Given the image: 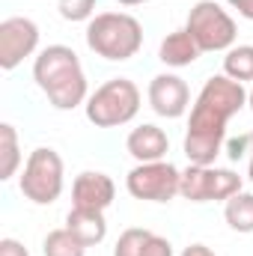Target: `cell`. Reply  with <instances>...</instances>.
Masks as SVG:
<instances>
[{"instance_id": "obj_5", "label": "cell", "mask_w": 253, "mask_h": 256, "mask_svg": "<svg viewBox=\"0 0 253 256\" xmlns=\"http://www.w3.org/2000/svg\"><path fill=\"white\" fill-rule=\"evenodd\" d=\"M21 194L36 206H48L63 194V158L51 146L30 152L21 173Z\"/></svg>"}, {"instance_id": "obj_10", "label": "cell", "mask_w": 253, "mask_h": 256, "mask_svg": "<svg viewBox=\"0 0 253 256\" xmlns=\"http://www.w3.org/2000/svg\"><path fill=\"white\" fill-rule=\"evenodd\" d=\"M149 104L158 116H182L188 110V84L179 74H155L149 84Z\"/></svg>"}, {"instance_id": "obj_4", "label": "cell", "mask_w": 253, "mask_h": 256, "mask_svg": "<svg viewBox=\"0 0 253 256\" xmlns=\"http://www.w3.org/2000/svg\"><path fill=\"white\" fill-rule=\"evenodd\" d=\"M140 110V90L128 78L104 80L86 102V120L98 128L126 126Z\"/></svg>"}, {"instance_id": "obj_14", "label": "cell", "mask_w": 253, "mask_h": 256, "mask_svg": "<svg viewBox=\"0 0 253 256\" xmlns=\"http://www.w3.org/2000/svg\"><path fill=\"white\" fill-rule=\"evenodd\" d=\"M200 54H202V51H200V45L194 42V36L188 33V27L167 33V39H164L161 48H158V60L167 63V66H173V68L190 66Z\"/></svg>"}, {"instance_id": "obj_22", "label": "cell", "mask_w": 253, "mask_h": 256, "mask_svg": "<svg viewBox=\"0 0 253 256\" xmlns=\"http://www.w3.org/2000/svg\"><path fill=\"white\" fill-rule=\"evenodd\" d=\"M248 146H250V134H242V137H232L230 143H226V155L232 158V161H238L244 152H248Z\"/></svg>"}, {"instance_id": "obj_21", "label": "cell", "mask_w": 253, "mask_h": 256, "mask_svg": "<svg viewBox=\"0 0 253 256\" xmlns=\"http://www.w3.org/2000/svg\"><path fill=\"white\" fill-rule=\"evenodd\" d=\"M140 256H173V244H170L167 238H161V236L149 232V238H146L143 254H140Z\"/></svg>"}, {"instance_id": "obj_15", "label": "cell", "mask_w": 253, "mask_h": 256, "mask_svg": "<svg viewBox=\"0 0 253 256\" xmlns=\"http://www.w3.org/2000/svg\"><path fill=\"white\" fill-rule=\"evenodd\" d=\"M224 218L236 232H253V194L238 191L230 196L224 206Z\"/></svg>"}, {"instance_id": "obj_12", "label": "cell", "mask_w": 253, "mask_h": 256, "mask_svg": "<svg viewBox=\"0 0 253 256\" xmlns=\"http://www.w3.org/2000/svg\"><path fill=\"white\" fill-rule=\"evenodd\" d=\"M128 155L137 161V164H152V161H164L167 149H170V140L167 134L158 126H137L126 140Z\"/></svg>"}, {"instance_id": "obj_11", "label": "cell", "mask_w": 253, "mask_h": 256, "mask_svg": "<svg viewBox=\"0 0 253 256\" xmlns=\"http://www.w3.org/2000/svg\"><path fill=\"white\" fill-rule=\"evenodd\" d=\"M114 196H116V185L104 173L86 170L72 185V206H78V208H98V212H104L114 202Z\"/></svg>"}, {"instance_id": "obj_20", "label": "cell", "mask_w": 253, "mask_h": 256, "mask_svg": "<svg viewBox=\"0 0 253 256\" xmlns=\"http://www.w3.org/2000/svg\"><path fill=\"white\" fill-rule=\"evenodd\" d=\"M57 9L68 21H86L96 12V0H57Z\"/></svg>"}, {"instance_id": "obj_8", "label": "cell", "mask_w": 253, "mask_h": 256, "mask_svg": "<svg viewBox=\"0 0 253 256\" xmlns=\"http://www.w3.org/2000/svg\"><path fill=\"white\" fill-rule=\"evenodd\" d=\"M182 185V173L170 161H152V164H137L126 179V188L134 200H149V202H170Z\"/></svg>"}, {"instance_id": "obj_19", "label": "cell", "mask_w": 253, "mask_h": 256, "mask_svg": "<svg viewBox=\"0 0 253 256\" xmlns=\"http://www.w3.org/2000/svg\"><path fill=\"white\" fill-rule=\"evenodd\" d=\"M146 238H149V230L128 226L126 232L120 236V242H116V250H114V256H140V254H143Z\"/></svg>"}, {"instance_id": "obj_6", "label": "cell", "mask_w": 253, "mask_h": 256, "mask_svg": "<svg viewBox=\"0 0 253 256\" xmlns=\"http://www.w3.org/2000/svg\"><path fill=\"white\" fill-rule=\"evenodd\" d=\"M185 27L200 45V51H226L236 42V21L218 0L194 3Z\"/></svg>"}, {"instance_id": "obj_24", "label": "cell", "mask_w": 253, "mask_h": 256, "mask_svg": "<svg viewBox=\"0 0 253 256\" xmlns=\"http://www.w3.org/2000/svg\"><path fill=\"white\" fill-rule=\"evenodd\" d=\"M232 9H238V15H244L248 21H253V0H230Z\"/></svg>"}, {"instance_id": "obj_25", "label": "cell", "mask_w": 253, "mask_h": 256, "mask_svg": "<svg viewBox=\"0 0 253 256\" xmlns=\"http://www.w3.org/2000/svg\"><path fill=\"white\" fill-rule=\"evenodd\" d=\"M182 256H218V254H212L206 244H188V248L182 250Z\"/></svg>"}, {"instance_id": "obj_13", "label": "cell", "mask_w": 253, "mask_h": 256, "mask_svg": "<svg viewBox=\"0 0 253 256\" xmlns=\"http://www.w3.org/2000/svg\"><path fill=\"white\" fill-rule=\"evenodd\" d=\"M66 226L86 248L102 244L104 236H108V220H104V212H98V208H78V206H72V212L66 214Z\"/></svg>"}, {"instance_id": "obj_26", "label": "cell", "mask_w": 253, "mask_h": 256, "mask_svg": "<svg viewBox=\"0 0 253 256\" xmlns=\"http://www.w3.org/2000/svg\"><path fill=\"white\" fill-rule=\"evenodd\" d=\"M250 152H253V131H250ZM250 182H253V158H250Z\"/></svg>"}, {"instance_id": "obj_7", "label": "cell", "mask_w": 253, "mask_h": 256, "mask_svg": "<svg viewBox=\"0 0 253 256\" xmlns=\"http://www.w3.org/2000/svg\"><path fill=\"white\" fill-rule=\"evenodd\" d=\"M242 191V176L224 167H200L190 164L182 173L179 194L190 202H212V200H230Z\"/></svg>"}, {"instance_id": "obj_23", "label": "cell", "mask_w": 253, "mask_h": 256, "mask_svg": "<svg viewBox=\"0 0 253 256\" xmlns=\"http://www.w3.org/2000/svg\"><path fill=\"white\" fill-rule=\"evenodd\" d=\"M0 256H30V254H27V248H24L21 242L3 238V242H0Z\"/></svg>"}, {"instance_id": "obj_27", "label": "cell", "mask_w": 253, "mask_h": 256, "mask_svg": "<svg viewBox=\"0 0 253 256\" xmlns=\"http://www.w3.org/2000/svg\"><path fill=\"white\" fill-rule=\"evenodd\" d=\"M248 102H250V110H253V90L248 92Z\"/></svg>"}, {"instance_id": "obj_17", "label": "cell", "mask_w": 253, "mask_h": 256, "mask_svg": "<svg viewBox=\"0 0 253 256\" xmlns=\"http://www.w3.org/2000/svg\"><path fill=\"white\" fill-rule=\"evenodd\" d=\"M42 250H45V256H84L86 244L74 232H68V226H63V230H51L45 236Z\"/></svg>"}, {"instance_id": "obj_9", "label": "cell", "mask_w": 253, "mask_h": 256, "mask_svg": "<svg viewBox=\"0 0 253 256\" xmlns=\"http://www.w3.org/2000/svg\"><path fill=\"white\" fill-rule=\"evenodd\" d=\"M39 45V27L30 18L12 15L6 21H0V68L12 72L18 63H24V57H30Z\"/></svg>"}, {"instance_id": "obj_1", "label": "cell", "mask_w": 253, "mask_h": 256, "mask_svg": "<svg viewBox=\"0 0 253 256\" xmlns=\"http://www.w3.org/2000/svg\"><path fill=\"white\" fill-rule=\"evenodd\" d=\"M244 102H248L244 86L226 74H214L202 84L185 134V155L190 164L212 167V161L224 146L226 122L244 108Z\"/></svg>"}, {"instance_id": "obj_18", "label": "cell", "mask_w": 253, "mask_h": 256, "mask_svg": "<svg viewBox=\"0 0 253 256\" xmlns=\"http://www.w3.org/2000/svg\"><path fill=\"white\" fill-rule=\"evenodd\" d=\"M224 74L232 80H253V45H238L230 48L224 57Z\"/></svg>"}, {"instance_id": "obj_3", "label": "cell", "mask_w": 253, "mask_h": 256, "mask_svg": "<svg viewBox=\"0 0 253 256\" xmlns=\"http://www.w3.org/2000/svg\"><path fill=\"white\" fill-rule=\"evenodd\" d=\"M86 45L104 60H131L143 45V27L128 12H102L90 18Z\"/></svg>"}, {"instance_id": "obj_16", "label": "cell", "mask_w": 253, "mask_h": 256, "mask_svg": "<svg viewBox=\"0 0 253 256\" xmlns=\"http://www.w3.org/2000/svg\"><path fill=\"white\" fill-rule=\"evenodd\" d=\"M21 164V152H18V131L9 122H0V179L6 182L9 176H15Z\"/></svg>"}, {"instance_id": "obj_2", "label": "cell", "mask_w": 253, "mask_h": 256, "mask_svg": "<svg viewBox=\"0 0 253 256\" xmlns=\"http://www.w3.org/2000/svg\"><path fill=\"white\" fill-rule=\"evenodd\" d=\"M33 78L57 110H72L86 98V74L68 45H48L33 63Z\"/></svg>"}]
</instances>
